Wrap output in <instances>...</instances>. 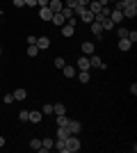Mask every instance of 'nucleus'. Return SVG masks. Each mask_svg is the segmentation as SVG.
Instances as JSON below:
<instances>
[{"instance_id":"nucleus-1","label":"nucleus","mask_w":137,"mask_h":153,"mask_svg":"<svg viewBox=\"0 0 137 153\" xmlns=\"http://www.w3.org/2000/svg\"><path fill=\"white\" fill-rule=\"evenodd\" d=\"M64 144H66V153L80 151V140H78V135H69V137L64 140Z\"/></svg>"},{"instance_id":"nucleus-2","label":"nucleus","mask_w":137,"mask_h":153,"mask_svg":"<svg viewBox=\"0 0 137 153\" xmlns=\"http://www.w3.org/2000/svg\"><path fill=\"white\" fill-rule=\"evenodd\" d=\"M66 130H69V135H78L80 130H82V123H80V121H71V119H69V123H66Z\"/></svg>"},{"instance_id":"nucleus-3","label":"nucleus","mask_w":137,"mask_h":153,"mask_svg":"<svg viewBox=\"0 0 137 153\" xmlns=\"http://www.w3.org/2000/svg\"><path fill=\"white\" fill-rule=\"evenodd\" d=\"M48 9H50L53 14H57V12L64 9V2H62V0H48Z\"/></svg>"},{"instance_id":"nucleus-4","label":"nucleus","mask_w":137,"mask_h":153,"mask_svg":"<svg viewBox=\"0 0 137 153\" xmlns=\"http://www.w3.org/2000/svg\"><path fill=\"white\" fill-rule=\"evenodd\" d=\"M37 48H39V51H46V48H50V39L48 37H37Z\"/></svg>"},{"instance_id":"nucleus-5","label":"nucleus","mask_w":137,"mask_h":153,"mask_svg":"<svg viewBox=\"0 0 137 153\" xmlns=\"http://www.w3.org/2000/svg\"><path fill=\"white\" fill-rule=\"evenodd\" d=\"M107 19H110L112 23H121V21H124V14H121V9H112Z\"/></svg>"},{"instance_id":"nucleus-6","label":"nucleus","mask_w":137,"mask_h":153,"mask_svg":"<svg viewBox=\"0 0 137 153\" xmlns=\"http://www.w3.org/2000/svg\"><path fill=\"white\" fill-rule=\"evenodd\" d=\"M89 27H91V32L96 34V39H101V34H103V25H101L98 21H91V23H89Z\"/></svg>"},{"instance_id":"nucleus-7","label":"nucleus","mask_w":137,"mask_h":153,"mask_svg":"<svg viewBox=\"0 0 137 153\" xmlns=\"http://www.w3.org/2000/svg\"><path fill=\"white\" fill-rule=\"evenodd\" d=\"M89 66H94V69H105V64L101 62L98 55H91V57H89Z\"/></svg>"},{"instance_id":"nucleus-8","label":"nucleus","mask_w":137,"mask_h":153,"mask_svg":"<svg viewBox=\"0 0 137 153\" xmlns=\"http://www.w3.org/2000/svg\"><path fill=\"white\" fill-rule=\"evenodd\" d=\"M130 46L133 44H130V39H128V37H121V39H119V51L126 53V51H130Z\"/></svg>"},{"instance_id":"nucleus-9","label":"nucleus","mask_w":137,"mask_h":153,"mask_svg":"<svg viewBox=\"0 0 137 153\" xmlns=\"http://www.w3.org/2000/svg\"><path fill=\"white\" fill-rule=\"evenodd\" d=\"M27 121L39 123V121H41V112H39V110H32V112H27Z\"/></svg>"},{"instance_id":"nucleus-10","label":"nucleus","mask_w":137,"mask_h":153,"mask_svg":"<svg viewBox=\"0 0 137 153\" xmlns=\"http://www.w3.org/2000/svg\"><path fill=\"white\" fill-rule=\"evenodd\" d=\"M53 23H55V25H57V27H62V25H64V23H66V19H64V16H62V12H57V14H53Z\"/></svg>"},{"instance_id":"nucleus-11","label":"nucleus","mask_w":137,"mask_h":153,"mask_svg":"<svg viewBox=\"0 0 137 153\" xmlns=\"http://www.w3.org/2000/svg\"><path fill=\"white\" fill-rule=\"evenodd\" d=\"M78 69L80 71H89V57H85V55L78 57Z\"/></svg>"},{"instance_id":"nucleus-12","label":"nucleus","mask_w":137,"mask_h":153,"mask_svg":"<svg viewBox=\"0 0 137 153\" xmlns=\"http://www.w3.org/2000/svg\"><path fill=\"white\" fill-rule=\"evenodd\" d=\"M80 48H82V53H85V55H94V44H91V41H82V46H80Z\"/></svg>"},{"instance_id":"nucleus-13","label":"nucleus","mask_w":137,"mask_h":153,"mask_svg":"<svg viewBox=\"0 0 137 153\" xmlns=\"http://www.w3.org/2000/svg\"><path fill=\"white\" fill-rule=\"evenodd\" d=\"M94 16H96V14H91L89 9H82V14H80V19L85 21V23H91V21H94Z\"/></svg>"},{"instance_id":"nucleus-14","label":"nucleus","mask_w":137,"mask_h":153,"mask_svg":"<svg viewBox=\"0 0 137 153\" xmlns=\"http://www.w3.org/2000/svg\"><path fill=\"white\" fill-rule=\"evenodd\" d=\"M39 16H41V21H50V19H53V12L48 9V7H41Z\"/></svg>"},{"instance_id":"nucleus-15","label":"nucleus","mask_w":137,"mask_h":153,"mask_svg":"<svg viewBox=\"0 0 137 153\" xmlns=\"http://www.w3.org/2000/svg\"><path fill=\"white\" fill-rule=\"evenodd\" d=\"M73 32H76V27H73V25H69V23L62 25V34H64V37H73Z\"/></svg>"},{"instance_id":"nucleus-16","label":"nucleus","mask_w":137,"mask_h":153,"mask_svg":"<svg viewBox=\"0 0 137 153\" xmlns=\"http://www.w3.org/2000/svg\"><path fill=\"white\" fill-rule=\"evenodd\" d=\"M12 94H14V101H25L27 91L25 89H16V91H12Z\"/></svg>"},{"instance_id":"nucleus-17","label":"nucleus","mask_w":137,"mask_h":153,"mask_svg":"<svg viewBox=\"0 0 137 153\" xmlns=\"http://www.w3.org/2000/svg\"><path fill=\"white\" fill-rule=\"evenodd\" d=\"M62 73H64V78H73V76H76V69H73V66H69V64H64Z\"/></svg>"},{"instance_id":"nucleus-18","label":"nucleus","mask_w":137,"mask_h":153,"mask_svg":"<svg viewBox=\"0 0 137 153\" xmlns=\"http://www.w3.org/2000/svg\"><path fill=\"white\" fill-rule=\"evenodd\" d=\"M69 137V130H66V126H57V140H66Z\"/></svg>"},{"instance_id":"nucleus-19","label":"nucleus","mask_w":137,"mask_h":153,"mask_svg":"<svg viewBox=\"0 0 137 153\" xmlns=\"http://www.w3.org/2000/svg\"><path fill=\"white\" fill-rule=\"evenodd\" d=\"M53 112L55 114H66V105L64 103H57V105H53Z\"/></svg>"},{"instance_id":"nucleus-20","label":"nucleus","mask_w":137,"mask_h":153,"mask_svg":"<svg viewBox=\"0 0 137 153\" xmlns=\"http://www.w3.org/2000/svg\"><path fill=\"white\" fill-rule=\"evenodd\" d=\"M53 144H55V142H53L50 137H46V140L41 142V151H50V149H53Z\"/></svg>"},{"instance_id":"nucleus-21","label":"nucleus","mask_w":137,"mask_h":153,"mask_svg":"<svg viewBox=\"0 0 137 153\" xmlns=\"http://www.w3.org/2000/svg\"><path fill=\"white\" fill-rule=\"evenodd\" d=\"M53 149H57L59 153H66V144H64V140H57L55 144H53Z\"/></svg>"},{"instance_id":"nucleus-22","label":"nucleus","mask_w":137,"mask_h":153,"mask_svg":"<svg viewBox=\"0 0 137 153\" xmlns=\"http://www.w3.org/2000/svg\"><path fill=\"white\" fill-rule=\"evenodd\" d=\"M78 80L82 85H87V82H89V71H80V73H78Z\"/></svg>"},{"instance_id":"nucleus-23","label":"nucleus","mask_w":137,"mask_h":153,"mask_svg":"<svg viewBox=\"0 0 137 153\" xmlns=\"http://www.w3.org/2000/svg\"><path fill=\"white\" fill-rule=\"evenodd\" d=\"M27 55H30V57H37V55H39V48H37V46H27Z\"/></svg>"},{"instance_id":"nucleus-24","label":"nucleus","mask_w":137,"mask_h":153,"mask_svg":"<svg viewBox=\"0 0 137 153\" xmlns=\"http://www.w3.org/2000/svg\"><path fill=\"white\" fill-rule=\"evenodd\" d=\"M69 123V117L66 114H57V126H66Z\"/></svg>"},{"instance_id":"nucleus-25","label":"nucleus","mask_w":137,"mask_h":153,"mask_svg":"<svg viewBox=\"0 0 137 153\" xmlns=\"http://www.w3.org/2000/svg\"><path fill=\"white\" fill-rule=\"evenodd\" d=\"M30 149L32 151H41V140H32L30 142Z\"/></svg>"},{"instance_id":"nucleus-26","label":"nucleus","mask_w":137,"mask_h":153,"mask_svg":"<svg viewBox=\"0 0 137 153\" xmlns=\"http://www.w3.org/2000/svg\"><path fill=\"white\" fill-rule=\"evenodd\" d=\"M62 16H64V19H71V16H76V14H73L71 7H64V9H62Z\"/></svg>"},{"instance_id":"nucleus-27","label":"nucleus","mask_w":137,"mask_h":153,"mask_svg":"<svg viewBox=\"0 0 137 153\" xmlns=\"http://www.w3.org/2000/svg\"><path fill=\"white\" fill-rule=\"evenodd\" d=\"M101 25H103V32H105V30H112V27H114V23H112L110 19H105L103 23H101Z\"/></svg>"},{"instance_id":"nucleus-28","label":"nucleus","mask_w":137,"mask_h":153,"mask_svg":"<svg viewBox=\"0 0 137 153\" xmlns=\"http://www.w3.org/2000/svg\"><path fill=\"white\" fill-rule=\"evenodd\" d=\"M64 64H66V62H64V57H55V66H57L59 71L64 69Z\"/></svg>"},{"instance_id":"nucleus-29","label":"nucleus","mask_w":137,"mask_h":153,"mask_svg":"<svg viewBox=\"0 0 137 153\" xmlns=\"http://www.w3.org/2000/svg\"><path fill=\"white\" fill-rule=\"evenodd\" d=\"M128 39H130V44L137 41V30H128Z\"/></svg>"},{"instance_id":"nucleus-30","label":"nucleus","mask_w":137,"mask_h":153,"mask_svg":"<svg viewBox=\"0 0 137 153\" xmlns=\"http://www.w3.org/2000/svg\"><path fill=\"white\" fill-rule=\"evenodd\" d=\"M41 112H44V114H53V105H50V103H46L44 108H41Z\"/></svg>"},{"instance_id":"nucleus-31","label":"nucleus","mask_w":137,"mask_h":153,"mask_svg":"<svg viewBox=\"0 0 137 153\" xmlns=\"http://www.w3.org/2000/svg\"><path fill=\"white\" fill-rule=\"evenodd\" d=\"M117 37L121 39V37H128V30H126V27H119L117 30Z\"/></svg>"},{"instance_id":"nucleus-32","label":"nucleus","mask_w":137,"mask_h":153,"mask_svg":"<svg viewBox=\"0 0 137 153\" xmlns=\"http://www.w3.org/2000/svg\"><path fill=\"white\" fill-rule=\"evenodd\" d=\"M76 5H78V0H64V7H71V9H73Z\"/></svg>"},{"instance_id":"nucleus-33","label":"nucleus","mask_w":137,"mask_h":153,"mask_svg":"<svg viewBox=\"0 0 137 153\" xmlns=\"http://www.w3.org/2000/svg\"><path fill=\"white\" fill-rule=\"evenodd\" d=\"M9 103H14V94H5V105H9Z\"/></svg>"},{"instance_id":"nucleus-34","label":"nucleus","mask_w":137,"mask_h":153,"mask_svg":"<svg viewBox=\"0 0 137 153\" xmlns=\"http://www.w3.org/2000/svg\"><path fill=\"white\" fill-rule=\"evenodd\" d=\"M19 119H21V121H27V112H25V110H21V112H19Z\"/></svg>"},{"instance_id":"nucleus-35","label":"nucleus","mask_w":137,"mask_h":153,"mask_svg":"<svg viewBox=\"0 0 137 153\" xmlns=\"http://www.w3.org/2000/svg\"><path fill=\"white\" fill-rule=\"evenodd\" d=\"M12 2H14V7H23L25 5V0H12Z\"/></svg>"},{"instance_id":"nucleus-36","label":"nucleus","mask_w":137,"mask_h":153,"mask_svg":"<svg viewBox=\"0 0 137 153\" xmlns=\"http://www.w3.org/2000/svg\"><path fill=\"white\" fill-rule=\"evenodd\" d=\"M37 7H48V0H37Z\"/></svg>"},{"instance_id":"nucleus-37","label":"nucleus","mask_w":137,"mask_h":153,"mask_svg":"<svg viewBox=\"0 0 137 153\" xmlns=\"http://www.w3.org/2000/svg\"><path fill=\"white\" fill-rule=\"evenodd\" d=\"M25 7H37V0H25Z\"/></svg>"},{"instance_id":"nucleus-38","label":"nucleus","mask_w":137,"mask_h":153,"mask_svg":"<svg viewBox=\"0 0 137 153\" xmlns=\"http://www.w3.org/2000/svg\"><path fill=\"white\" fill-rule=\"evenodd\" d=\"M89 2H91V0H78V5H80V7H87Z\"/></svg>"},{"instance_id":"nucleus-39","label":"nucleus","mask_w":137,"mask_h":153,"mask_svg":"<svg viewBox=\"0 0 137 153\" xmlns=\"http://www.w3.org/2000/svg\"><path fill=\"white\" fill-rule=\"evenodd\" d=\"M5 146V137H2V135H0V149Z\"/></svg>"},{"instance_id":"nucleus-40","label":"nucleus","mask_w":137,"mask_h":153,"mask_svg":"<svg viewBox=\"0 0 137 153\" xmlns=\"http://www.w3.org/2000/svg\"><path fill=\"white\" fill-rule=\"evenodd\" d=\"M0 53H2V48H0Z\"/></svg>"}]
</instances>
